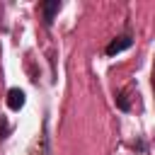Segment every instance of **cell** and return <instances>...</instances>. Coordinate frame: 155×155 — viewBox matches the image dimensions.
Returning a JSON list of instances; mask_svg holds the SVG:
<instances>
[{
	"instance_id": "obj_3",
	"label": "cell",
	"mask_w": 155,
	"mask_h": 155,
	"mask_svg": "<svg viewBox=\"0 0 155 155\" xmlns=\"http://www.w3.org/2000/svg\"><path fill=\"white\" fill-rule=\"evenodd\" d=\"M7 107H10L12 111H19V109L24 107V92H22L19 87H12V90L7 92Z\"/></svg>"
},
{
	"instance_id": "obj_4",
	"label": "cell",
	"mask_w": 155,
	"mask_h": 155,
	"mask_svg": "<svg viewBox=\"0 0 155 155\" xmlns=\"http://www.w3.org/2000/svg\"><path fill=\"white\" fill-rule=\"evenodd\" d=\"M7 131H10L7 121H5V119H0V138H5V136H7Z\"/></svg>"
},
{
	"instance_id": "obj_1",
	"label": "cell",
	"mask_w": 155,
	"mask_h": 155,
	"mask_svg": "<svg viewBox=\"0 0 155 155\" xmlns=\"http://www.w3.org/2000/svg\"><path fill=\"white\" fill-rule=\"evenodd\" d=\"M131 44H133V39L128 36V34H124V36H116V39H111L109 44H107V56H116V53H121V51H126V48H131Z\"/></svg>"
},
{
	"instance_id": "obj_2",
	"label": "cell",
	"mask_w": 155,
	"mask_h": 155,
	"mask_svg": "<svg viewBox=\"0 0 155 155\" xmlns=\"http://www.w3.org/2000/svg\"><path fill=\"white\" fill-rule=\"evenodd\" d=\"M61 0H48V2H41V12H44V22L46 24H51L53 22V17L61 12Z\"/></svg>"
}]
</instances>
